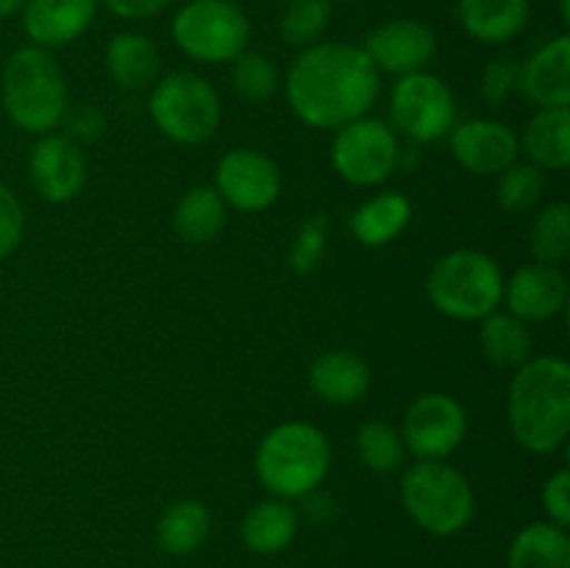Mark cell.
I'll use <instances>...</instances> for the list:
<instances>
[{
  "label": "cell",
  "instance_id": "cell-1",
  "mask_svg": "<svg viewBox=\"0 0 570 568\" xmlns=\"http://www.w3.org/2000/svg\"><path fill=\"white\" fill-rule=\"evenodd\" d=\"M379 98V70L360 45L315 42L287 72V100L312 128H343Z\"/></svg>",
  "mask_w": 570,
  "mask_h": 568
},
{
  "label": "cell",
  "instance_id": "cell-2",
  "mask_svg": "<svg viewBox=\"0 0 570 568\" xmlns=\"http://www.w3.org/2000/svg\"><path fill=\"white\" fill-rule=\"evenodd\" d=\"M512 434L532 454H551L570 434V365L562 356H529L507 399Z\"/></svg>",
  "mask_w": 570,
  "mask_h": 568
},
{
  "label": "cell",
  "instance_id": "cell-3",
  "mask_svg": "<svg viewBox=\"0 0 570 568\" xmlns=\"http://www.w3.org/2000/svg\"><path fill=\"white\" fill-rule=\"evenodd\" d=\"M3 109L17 128L28 134H50L67 111V84L50 50L26 45L14 50L0 78Z\"/></svg>",
  "mask_w": 570,
  "mask_h": 568
},
{
  "label": "cell",
  "instance_id": "cell-4",
  "mask_svg": "<svg viewBox=\"0 0 570 568\" xmlns=\"http://www.w3.org/2000/svg\"><path fill=\"white\" fill-rule=\"evenodd\" d=\"M332 466V445L304 421L278 423L256 449V477L278 499H301L321 488Z\"/></svg>",
  "mask_w": 570,
  "mask_h": 568
},
{
  "label": "cell",
  "instance_id": "cell-5",
  "mask_svg": "<svg viewBox=\"0 0 570 568\" xmlns=\"http://www.w3.org/2000/svg\"><path fill=\"white\" fill-rule=\"evenodd\" d=\"M426 295L434 310L454 321H482L504 301V276L482 251H451L429 271Z\"/></svg>",
  "mask_w": 570,
  "mask_h": 568
},
{
  "label": "cell",
  "instance_id": "cell-6",
  "mask_svg": "<svg viewBox=\"0 0 570 568\" xmlns=\"http://www.w3.org/2000/svg\"><path fill=\"white\" fill-rule=\"evenodd\" d=\"M401 501L417 527L440 538L462 532L476 512L465 473L443 460L415 462L401 479Z\"/></svg>",
  "mask_w": 570,
  "mask_h": 568
},
{
  "label": "cell",
  "instance_id": "cell-7",
  "mask_svg": "<svg viewBox=\"0 0 570 568\" xmlns=\"http://www.w3.org/2000/svg\"><path fill=\"white\" fill-rule=\"evenodd\" d=\"M150 120L178 145H200L220 126V98L206 78L178 70L154 84Z\"/></svg>",
  "mask_w": 570,
  "mask_h": 568
},
{
  "label": "cell",
  "instance_id": "cell-8",
  "mask_svg": "<svg viewBox=\"0 0 570 568\" xmlns=\"http://www.w3.org/2000/svg\"><path fill=\"white\" fill-rule=\"evenodd\" d=\"M173 39L200 65H226L248 50L250 22L232 0H189L173 17Z\"/></svg>",
  "mask_w": 570,
  "mask_h": 568
},
{
  "label": "cell",
  "instance_id": "cell-9",
  "mask_svg": "<svg viewBox=\"0 0 570 568\" xmlns=\"http://www.w3.org/2000/svg\"><path fill=\"white\" fill-rule=\"evenodd\" d=\"M399 139L393 128L376 117H360L337 128L332 145V165L348 184L371 187L387 182L399 167Z\"/></svg>",
  "mask_w": 570,
  "mask_h": 568
},
{
  "label": "cell",
  "instance_id": "cell-10",
  "mask_svg": "<svg viewBox=\"0 0 570 568\" xmlns=\"http://www.w3.org/2000/svg\"><path fill=\"white\" fill-rule=\"evenodd\" d=\"M390 115L395 128L412 143H434L454 128L456 104L443 78L421 70L399 78L390 98Z\"/></svg>",
  "mask_w": 570,
  "mask_h": 568
},
{
  "label": "cell",
  "instance_id": "cell-11",
  "mask_svg": "<svg viewBox=\"0 0 570 568\" xmlns=\"http://www.w3.org/2000/svg\"><path fill=\"white\" fill-rule=\"evenodd\" d=\"M465 407L445 393H426L410 404L404 415L401 440L417 460H443L465 440Z\"/></svg>",
  "mask_w": 570,
  "mask_h": 568
},
{
  "label": "cell",
  "instance_id": "cell-12",
  "mask_svg": "<svg viewBox=\"0 0 570 568\" xmlns=\"http://www.w3.org/2000/svg\"><path fill=\"white\" fill-rule=\"evenodd\" d=\"M217 195L239 212H262L282 195V173L271 156L234 148L217 165Z\"/></svg>",
  "mask_w": 570,
  "mask_h": 568
},
{
  "label": "cell",
  "instance_id": "cell-13",
  "mask_svg": "<svg viewBox=\"0 0 570 568\" xmlns=\"http://www.w3.org/2000/svg\"><path fill=\"white\" fill-rule=\"evenodd\" d=\"M362 50L379 72L410 76V72L426 70L429 61L438 53V37L426 22L399 17V20H387L373 28Z\"/></svg>",
  "mask_w": 570,
  "mask_h": 568
},
{
  "label": "cell",
  "instance_id": "cell-14",
  "mask_svg": "<svg viewBox=\"0 0 570 568\" xmlns=\"http://www.w3.org/2000/svg\"><path fill=\"white\" fill-rule=\"evenodd\" d=\"M31 184L48 204H67L87 182V159L81 145L65 134H45L28 159Z\"/></svg>",
  "mask_w": 570,
  "mask_h": 568
},
{
  "label": "cell",
  "instance_id": "cell-15",
  "mask_svg": "<svg viewBox=\"0 0 570 568\" xmlns=\"http://www.w3.org/2000/svg\"><path fill=\"white\" fill-rule=\"evenodd\" d=\"M521 154L515 131L499 120H468L451 128V156L476 176H501Z\"/></svg>",
  "mask_w": 570,
  "mask_h": 568
},
{
  "label": "cell",
  "instance_id": "cell-16",
  "mask_svg": "<svg viewBox=\"0 0 570 568\" xmlns=\"http://www.w3.org/2000/svg\"><path fill=\"white\" fill-rule=\"evenodd\" d=\"M568 276L557 265H532L518 267L504 282V301L510 306V315L523 323L551 321L568 306Z\"/></svg>",
  "mask_w": 570,
  "mask_h": 568
},
{
  "label": "cell",
  "instance_id": "cell-17",
  "mask_svg": "<svg viewBox=\"0 0 570 568\" xmlns=\"http://www.w3.org/2000/svg\"><path fill=\"white\" fill-rule=\"evenodd\" d=\"M518 89L540 109H560L570 106V37L560 33L557 39L534 50L518 67Z\"/></svg>",
  "mask_w": 570,
  "mask_h": 568
},
{
  "label": "cell",
  "instance_id": "cell-18",
  "mask_svg": "<svg viewBox=\"0 0 570 568\" xmlns=\"http://www.w3.org/2000/svg\"><path fill=\"white\" fill-rule=\"evenodd\" d=\"M95 11L98 0H26L22 28L37 48H61L92 26Z\"/></svg>",
  "mask_w": 570,
  "mask_h": 568
},
{
  "label": "cell",
  "instance_id": "cell-19",
  "mask_svg": "<svg viewBox=\"0 0 570 568\" xmlns=\"http://www.w3.org/2000/svg\"><path fill=\"white\" fill-rule=\"evenodd\" d=\"M529 0H460L456 17L471 39L482 45H504L529 22Z\"/></svg>",
  "mask_w": 570,
  "mask_h": 568
},
{
  "label": "cell",
  "instance_id": "cell-20",
  "mask_svg": "<svg viewBox=\"0 0 570 568\" xmlns=\"http://www.w3.org/2000/svg\"><path fill=\"white\" fill-rule=\"evenodd\" d=\"M309 384L326 404H356L371 388V368L351 351H328L317 356L309 371Z\"/></svg>",
  "mask_w": 570,
  "mask_h": 568
},
{
  "label": "cell",
  "instance_id": "cell-21",
  "mask_svg": "<svg viewBox=\"0 0 570 568\" xmlns=\"http://www.w3.org/2000/svg\"><path fill=\"white\" fill-rule=\"evenodd\" d=\"M159 48L142 33H117L106 48V70L126 92H142L159 78Z\"/></svg>",
  "mask_w": 570,
  "mask_h": 568
},
{
  "label": "cell",
  "instance_id": "cell-22",
  "mask_svg": "<svg viewBox=\"0 0 570 568\" xmlns=\"http://www.w3.org/2000/svg\"><path fill=\"white\" fill-rule=\"evenodd\" d=\"M540 170H568L570 165V109H540L529 117L523 139H518Z\"/></svg>",
  "mask_w": 570,
  "mask_h": 568
},
{
  "label": "cell",
  "instance_id": "cell-23",
  "mask_svg": "<svg viewBox=\"0 0 570 568\" xmlns=\"http://www.w3.org/2000/svg\"><path fill=\"white\" fill-rule=\"evenodd\" d=\"M298 532V512L287 505V499H267L250 507L243 518V543L254 555H278L293 543Z\"/></svg>",
  "mask_w": 570,
  "mask_h": 568
},
{
  "label": "cell",
  "instance_id": "cell-24",
  "mask_svg": "<svg viewBox=\"0 0 570 568\" xmlns=\"http://www.w3.org/2000/svg\"><path fill=\"white\" fill-rule=\"evenodd\" d=\"M410 217L412 204L406 195L382 193L356 206V212L351 215V232L367 248H382V245L393 243L404 232Z\"/></svg>",
  "mask_w": 570,
  "mask_h": 568
},
{
  "label": "cell",
  "instance_id": "cell-25",
  "mask_svg": "<svg viewBox=\"0 0 570 568\" xmlns=\"http://www.w3.org/2000/svg\"><path fill=\"white\" fill-rule=\"evenodd\" d=\"M510 568H570V538L562 527L551 521H538L523 527L512 538Z\"/></svg>",
  "mask_w": 570,
  "mask_h": 568
},
{
  "label": "cell",
  "instance_id": "cell-26",
  "mask_svg": "<svg viewBox=\"0 0 570 568\" xmlns=\"http://www.w3.org/2000/svg\"><path fill=\"white\" fill-rule=\"evenodd\" d=\"M212 529L209 510L195 499H181L161 512L156 523V540L165 555L187 557L206 543Z\"/></svg>",
  "mask_w": 570,
  "mask_h": 568
},
{
  "label": "cell",
  "instance_id": "cell-27",
  "mask_svg": "<svg viewBox=\"0 0 570 568\" xmlns=\"http://www.w3.org/2000/svg\"><path fill=\"white\" fill-rule=\"evenodd\" d=\"M176 234L189 245H206L226 226V200L215 187H193L178 200L173 215Z\"/></svg>",
  "mask_w": 570,
  "mask_h": 568
},
{
  "label": "cell",
  "instance_id": "cell-28",
  "mask_svg": "<svg viewBox=\"0 0 570 568\" xmlns=\"http://www.w3.org/2000/svg\"><path fill=\"white\" fill-rule=\"evenodd\" d=\"M482 354L499 368H521L532 356V334L527 323L518 321L510 312H490L482 317V332H479Z\"/></svg>",
  "mask_w": 570,
  "mask_h": 568
},
{
  "label": "cell",
  "instance_id": "cell-29",
  "mask_svg": "<svg viewBox=\"0 0 570 568\" xmlns=\"http://www.w3.org/2000/svg\"><path fill=\"white\" fill-rule=\"evenodd\" d=\"M356 454L362 466L376 473H393L404 466V440L399 429H393L384 421L362 423L356 432Z\"/></svg>",
  "mask_w": 570,
  "mask_h": 568
},
{
  "label": "cell",
  "instance_id": "cell-30",
  "mask_svg": "<svg viewBox=\"0 0 570 568\" xmlns=\"http://www.w3.org/2000/svg\"><path fill=\"white\" fill-rule=\"evenodd\" d=\"M532 254L543 265H560L570 256V206L549 204L532 226Z\"/></svg>",
  "mask_w": 570,
  "mask_h": 568
},
{
  "label": "cell",
  "instance_id": "cell-31",
  "mask_svg": "<svg viewBox=\"0 0 570 568\" xmlns=\"http://www.w3.org/2000/svg\"><path fill=\"white\" fill-rule=\"evenodd\" d=\"M328 22H332V0H289L278 31L287 45L309 48L323 37Z\"/></svg>",
  "mask_w": 570,
  "mask_h": 568
},
{
  "label": "cell",
  "instance_id": "cell-32",
  "mask_svg": "<svg viewBox=\"0 0 570 568\" xmlns=\"http://www.w3.org/2000/svg\"><path fill=\"white\" fill-rule=\"evenodd\" d=\"M232 87L239 98L262 104V100H267L278 89L276 65H273L265 53L243 50V53L232 61Z\"/></svg>",
  "mask_w": 570,
  "mask_h": 568
},
{
  "label": "cell",
  "instance_id": "cell-33",
  "mask_svg": "<svg viewBox=\"0 0 570 568\" xmlns=\"http://www.w3.org/2000/svg\"><path fill=\"white\" fill-rule=\"evenodd\" d=\"M546 176L538 165H510L499 178V206L510 215L529 212L543 198Z\"/></svg>",
  "mask_w": 570,
  "mask_h": 568
},
{
  "label": "cell",
  "instance_id": "cell-34",
  "mask_svg": "<svg viewBox=\"0 0 570 568\" xmlns=\"http://www.w3.org/2000/svg\"><path fill=\"white\" fill-rule=\"evenodd\" d=\"M326 232H328V221L323 215L309 217V221L301 226L298 237H295L293 243V251H289L293 271L309 273L312 267L321 262L323 248H326Z\"/></svg>",
  "mask_w": 570,
  "mask_h": 568
},
{
  "label": "cell",
  "instance_id": "cell-35",
  "mask_svg": "<svg viewBox=\"0 0 570 568\" xmlns=\"http://www.w3.org/2000/svg\"><path fill=\"white\" fill-rule=\"evenodd\" d=\"M518 61L512 56L490 61L482 72V95L490 106H501L518 87Z\"/></svg>",
  "mask_w": 570,
  "mask_h": 568
},
{
  "label": "cell",
  "instance_id": "cell-36",
  "mask_svg": "<svg viewBox=\"0 0 570 568\" xmlns=\"http://www.w3.org/2000/svg\"><path fill=\"white\" fill-rule=\"evenodd\" d=\"M22 228H26V215L20 200L0 182V259H6L20 245Z\"/></svg>",
  "mask_w": 570,
  "mask_h": 568
},
{
  "label": "cell",
  "instance_id": "cell-37",
  "mask_svg": "<svg viewBox=\"0 0 570 568\" xmlns=\"http://www.w3.org/2000/svg\"><path fill=\"white\" fill-rule=\"evenodd\" d=\"M543 510L551 523L568 529L570 523V471L560 468L554 477L546 479L543 484Z\"/></svg>",
  "mask_w": 570,
  "mask_h": 568
},
{
  "label": "cell",
  "instance_id": "cell-38",
  "mask_svg": "<svg viewBox=\"0 0 570 568\" xmlns=\"http://www.w3.org/2000/svg\"><path fill=\"white\" fill-rule=\"evenodd\" d=\"M98 3H104L111 14L122 17V20H148V17L170 9L176 0H98Z\"/></svg>",
  "mask_w": 570,
  "mask_h": 568
},
{
  "label": "cell",
  "instance_id": "cell-39",
  "mask_svg": "<svg viewBox=\"0 0 570 568\" xmlns=\"http://www.w3.org/2000/svg\"><path fill=\"white\" fill-rule=\"evenodd\" d=\"M22 3H26V0H0V20L11 17L14 11H20Z\"/></svg>",
  "mask_w": 570,
  "mask_h": 568
},
{
  "label": "cell",
  "instance_id": "cell-40",
  "mask_svg": "<svg viewBox=\"0 0 570 568\" xmlns=\"http://www.w3.org/2000/svg\"><path fill=\"white\" fill-rule=\"evenodd\" d=\"M560 14H562V22H570V0H560Z\"/></svg>",
  "mask_w": 570,
  "mask_h": 568
},
{
  "label": "cell",
  "instance_id": "cell-41",
  "mask_svg": "<svg viewBox=\"0 0 570 568\" xmlns=\"http://www.w3.org/2000/svg\"><path fill=\"white\" fill-rule=\"evenodd\" d=\"M278 568H293V566H278Z\"/></svg>",
  "mask_w": 570,
  "mask_h": 568
}]
</instances>
